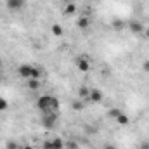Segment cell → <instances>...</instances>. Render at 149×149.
<instances>
[{
  "label": "cell",
  "mask_w": 149,
  "mask_h": 149,
  "mask_svg": "<svg viewBox=\"0 0 149 149\" xmlns=\"http://www.w3.org/2000/svg\"><path fill=\"white\" fill-rule=\"evenodd\" d=\"M52 95H42V97H38L37 101V106L38 109L42 113H47V111H52Z\"/></svg>",
  "instance_id": "cell-1"
},
{
  "label": "cell",
  "mask_w": 149,
  "mask_h": 149,
  "mask_svg": "<svg viewBox=\"0 0 149 149\" xmlns=\"http://www.w3.org/2000/svg\"><path fill=\"white\" fill-rule=\"evenodd\" d=\"M56 121H57V111H47V113H43V118H42L43 127L52 128V127L56 125Z\"/></svg>",
  "instance_id": "cell-2"
},
{
  "label": "cell",
  "mask_w": 149,
  "mask_h": 149,
  "mask_svg": "<svg viewBox=\"0 0 149 149\" xmlns=\"http://www.w3.org/2000/svg\"><path fill=\"white\" fill-rule=\"evenodd\" d=\"M74 64H76V68H78L81 73H87V71H90V61H88L87 57H83V56L76 57V59H74Z\"/></svg>",
  "instance_id": "cell-3"
},
{
  "label": "cell",
  "mask_w": 149,
  "mask_h": 149,
  "mask_svg": "<svg viewBox=\"0 0 149 149\" xmlns=\"http://www.w3.org/2000/svg\"><path fill=\"white\" fill-rule=\"evenodd\" d=\"M102 92L99 90V88H90V94H88V97L85 99V102H94V104H97V102H101L102 101Z\"/></svg>",
  "instance_id": "cell-4"
},
{
  "label": "cell",
  "mask_w": 149,
  "mask_h": 149,
  "mask_svg": "<svg viewBox=\"0 0 149 149\" xmlns=\"http://www.w3.org/2000/svg\"><path fill=\"white\" fill-rule=\"evenodd\" d=\"M31 68H33V66H30V64H21V66L17 68V74H19L21 78L30 80V76H31Z\"/></svg>",
  "instance_id": "cell-5"
},
{
  "label": "cell",
  "mask_w": 149,
  "mask_h": 149,
  "mask_svg": "<svg viewBox=\"0 0 149 149\" xmlns=\"http://www.w3.org/2000/svg\"><path fill=\"white\" fill-rule=\"evenodd\" d=\"M128 28H130V33H134V35L144 33V26H142L139 21H130V23H128Z\"/></svg>",
  "instance_id": "cell-6"
},
{
  "label": "cell",
  "mask_w": 149,
  "mask_h": 149,
  "mask_svg": "<svg viewBox=\"0 0 149 149\" xmlns=\"http://www.w3.org/2000/svg\"><path fill=\"white\" fill-rule=\"evenodd\" d=\"M76 24H78V28H80V30H87V28H90V17L81 16V17H78Z\"/></svg>",
  "instance_id": "cell-7"
},
{
  "label": "cell",
  "mask_w": 149,
  "mask_h": 149,
  "mask_svg": "<svg viewBox=\"0 0 149 149\" xmlns=\"http://www.w3.org/2000/svg\"><path fill=\"white\" fill-rule=\"evenodd\" d=\"M23 5H24V0H9L7 2V7L10 10H19V9H23Z\"/></svg>",
  "instance_id": "cell-8"
},
{
  "label": "cell",
  "mask_w": 149,
  "mask_h": 149,
  "mask_svg": "<svg viewBox=\"0 0 149 149\" xmlns=\"http://www.w3.org/2000/svg\"><path fill=\"white\" fill-rule=\"evenodd\" d=\"M116 123H118V125H123V127H125V125H128V123H130V118H128V116H127L125 113L121 111L120 114H118V116H116Z\"/></svg>",
  "instance_id": "cell-9"
},
{
  "label": "cell",
  "mask_w": 149,
  "mask_h": 149,
  "mask_svg": "<svg viewBox=\"0 0 149 149\" xmlns=\"http://www.w3.org/2000/svg\"><path fill=\"white\" fill-rule=\"evenodd\" d=\"M50 31H52V35H54V37H61V35L64 33V30H63V26H61V24H52Z\"/></svg>",
  "instance_id": "cell-10"
},
{
  "label": "cell",
  "mask_w": 149,
  "mask_h": 149,
  "mask_svg": "<svg viewBox=\"0 0 149 149\" xmlns=\"http://www.w3.org/2000/svg\"><path fill=\"white\" fill-rule=\"evenodd\" d=\"M28 88H31V90H38V88H40V81L35 80V78H30V80H28Z\"/></svg>",
  "instance_id": "cell-11"
},
{
  "label": "cell",
  "mask_w": 149,
  "mask_h": 149,
  "mask_svg": "<svg viewBox=\"0 0 149 149\" xmlns=\"http://www.w3.org/2000/svg\"><path fill=\"white\" fill-rule=\"evenodd\" d=\"M52 148H54V149H64V141H63V139H59V137H57V139H54V141H52Z\"/></svg>",
  "instance_id": "cell-12"
},
{
  "label": "cell",
  "mask_w": 149,
  "mask_h": 149,
  "mask_svg": "<svg viewBox=\"0 0 149 149\" xmlns=\"http://www.w3.org/2000/svg\"><path fill=\"white\" fill-rule=\"evenodd\" d=\"M74 12H76V5H74V3H68L66 9H64V14L71 16V14H74Z\"/></svg>",
  "instance_id": "cell-13"
},
{
  "label": "cell",
  "mask_w": 149,
  "mask_h": 149,
  "mask_svg": "<svg viewBox=\"0 0 149 149\" xmlns=\"http://www.w3.org/2000/svg\"><path fill=\"white\" fill-rule=\"evenodd\" d=\"M88 94H90V88H87V87H80V97H81L83 101L88 97Z\"/></svg>",
  "instance_id": "cell-14"
},
{
  "label": "cell",
  "mask_w": 149,
  "mask_h": 149,
  "mask_svg": "<svg viewBox=\"0 0 149 149\" xmlns=\"http://www.w3.org/2000/svg\"><path fill=\"white\" fill-rule=\"evenodd\" d=\"M111 26L114 28V30H118V31H120V30H123V28H125V23H123V21H120V19H116V21H113Z\"/></svg>",
  "instance_id": "cell-15"
},
{
  "label": "cell",
  "mask_w": 149,
  "mask_h": 149,
  "mask_svg": "<svg viewBox=\"0 0 149 149\" xmlns=\"http://www.w3.org/2000/svg\"><path fill=\"white\" fill-rule=\"evenodd\" d=\"M40 76H42V71H40L38 68H35V66H33V68H31V76H30V78H35V80H38Z\"/></svg>",
  "instance_id": "cell-16"
},
{
  "label": "cell",
  "mask_w": 149,
  "mask_h": 149,
  "mask_svg": "<svg viewBox=\"0 0 149 149\" xmlns=\"http://www.w3.org/2000/svg\"><path fill=\"white\" fill-rule=\"evenodd\" d=\"M64 148L66 149H78V144L74 141H70V142H64Z\"/></svg>",
  "instance_id": "cell-17"
},
{
  "label": "cell",
  "mask_w": 149,
  "mask_h": 149,
  "mask_svg": "<svg viewBox=\"0 0 149 149\" xmlns=\"http://www.w3.org/2000/svg\"><path fill=\"white\" fill-rule=\"evenodd\" d=\"M73 109H74V111L83 109V101H76V102H73Z\"/></svg>",
  "instance_id": "cell-18"
},
{
  "label": "cell",
  "mask_w": 149,
  "mask_h": 149,
  "mask_svg": "<svg viewBox=\"0 0 149 149\" xmlns=\"http://www.w3.org/2000/svg\"><path fill=\"white\" fill-rule=\"evenodd\" d=\"M9 108V104H7V101L3 99V97H0V111H5Z\"/></svg>",
  "instance_id": "cell-19"
},
{
  "label": "cell",
  "mask_w": 149,
  "mask_h": 149,
  "mask_svg": "<svg viewBox=\"0 0 149 149\" xmlns=\"http://www.w3.org/2000/svg\"><path fill=\"white\" fill-rule=\"evenodd\" d=\"M57 109H59V99L54 97L52 99V111H57Z\"/></svg>",
  "instance_id": "cell-20"
},
{
  "label": "cell",
  "mask_w": 149,
  "mask_h": 149,
  "mask_svg": "<svg viewBox=\"0 0 149 149\" xmlns=\"http://www.w3.org/2000/svg\"><path fill=\"white\" fill-rule=\"evenodd\" d=\"M120 109H109V113H108V114H109V116H111V118H114V120H116V116H118V114H120Z\"/></svg>",
  "instance_id": "cell-21"
},
{
  "label": "cell",
  "mask_w": 149,
  "mask_h": 149,
  "mask_svg": "<svg viewBox=\"0 0 149 149\" xmlns=\"http://www.w3.org/2000/svg\"><path fill=\"white\" fill-rule=\"evenodd\" d=\"M7 149H19V144H16V142H7Z\"/></svg>",
  "instance_id": "cell-22"
},
{
  "label": "cell",
  "mask_w": 149,
  "mask_h": 149,
  "mask_svg": "<svg viewBox=\"0 0 149 149\" xmlns=\"http://www.w3.org/2000/svg\"><path fill=\"white\" fill-rule=\"evenodd\" d=\"M42 148H43V149H54V148H52V141H45Z\"/></svg>",
  "instance_id": "cell-23"
},
{
  "label": "cell",
  "mask_w": 149,
  "mask_h": 149,
  "mask_svg": "<svg viewBox=\"0 0 149 149\" xmlns=\"http://www.w3.org/2000/svg\"><path fill=\"white\" fill-rule=\"evenodd\" d=\"M142 70H144L146 73H149V59H148V61H144V64H142Z\"/></svg>",
  "instance_id": "cell-24"
},
{
  "label": "cell",
  "mask_w": 149,
  "mask_h": 149,
  "mask_svg": "<svg viewBox=\"0 0 149 149\" xmlns=\"http://www.w3.org/2000/svg\"><path fill=\"white\" fill-rule=\"evenodd\" d=\"M102 149H116V146H113V144H104Z\"/></svg>",
  "instance_id": "cell-25"
},
{
  "label": "cell",
  "mask_w": 149,
  "mask_h": 149,
  "mask_svg": "<svg viewBox=\"0 0 149 149\" xmlns=\"http://www.w3.org/2000/svg\"><path fill=\"white\" fill-rule=\"evenodd\" d=\"M19 149H33V148H31L30 144H24V146H21V148H19Z\"/></svg>",
  "instance_id": "cell-26"
},
{
  "label": "cell",
  "mask_w": 149,
  "mask_h": 149,
  "mask_svg": "<svg viewBox=\"0 0 149 149\" xmlns=\"http://www.w3.org/2000/svg\"><path fill=\"white\" fill-rule=\"evenodd\" d=\"M141 149H149V142H144V144L141 146Z\"/></svg>",
  "instance_id": "cell-27"
},
{
  "label": "cell",
  "mask_w": 149,
  "mask_h": 149,
  "mask_svg": "<svg viewBox=\"0 0 149 149\" xmlns=\"http://www.w3.org/2000/svg\"><path fill=\"white\" fill-rule=\"evenodd\" d=\"M144 37L149 38V28H146V30H144Z\"/></svg>",
  "instance_id": "cell-28"
},
{
  "label": "cell",
  "mask_w": 149,
  "mask_h": 149,
  "mask_svg": "<svg viewBox=\"0 0 149 149\" xmlns=\"http://www.w3.org/2000/svg\"><path fill=\"white\" fill-rule=\"evenodd\" d=\"M5 2H9V0H5Z\"/></svg>",
  "instance_id": "cell-29"
},
{
  "label": "cell",
  "mask_w": 149,
  "mask_h": 149,
  "mask_svg": "<svg viewBox=\"0 0 149 149\" xmlns=\"http://www.w3.org/2000/svg\"><path fill=\"white\" fill-rule=\"evenodd\" d=\"M0 64H2V61H0Z\"/></svg>",
  "instance_id": "cell-30"
},
{
  "label": "cell",
  "mask_w": 149,
  "mask_h": 149,
  "mask_svg": "<svg viewBox=\"0 0 149 149\" xmlns=\"http://www.w3.org/2000/svg\"><path fill=\"white\" fill-rule=\"evenodd\" d=\"M66 2H70V0H66Z\"/></svg>",
  "instance_id": "cell-31"
}]
</instances>
